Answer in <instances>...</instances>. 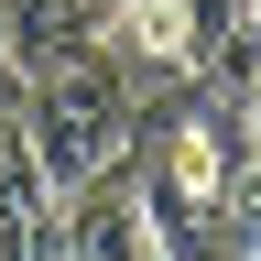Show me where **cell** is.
Returning <instances> with one entry per match:
<instances>
[{
	"mask_svg": "<svg viewBox=\"0 0 261 261\" xmlns=\"http://www.w3.org/2000/svg\"><path fill=\"white\" fill-rule=\"evenodd\" d=\"M22 142L33 163H44V185H87L109 174V163H130V142H142V87H130V65L109 44H65L22 76Z\"/></svg>",
	"mask_w": 261,
	"mask_h": 261,
	"instance_id": "1",
	"label": "cell"
},
{
	"mask_svg": "<svg viewBox=\"0 0 261 261\" xmlns=\"http://www.w3.org/2000/svg\"><path fill=\"white\" fill-rule=\"evenodd\" d=\"M142 196H130V163H109V174L65 185L55 196V261H142Z\"/></svg>",
	"mask_w": 261,
	"mask_h": 261,
	"instance_id": "2",
	"label": "cell"
},
{
	"mask_svg": "<svg viewBox=\"0 0 261 261\" xmlns=\"http://www.w3.org/2000/svg\"><path fill=\"white\" fill-rule=\"evenodd\" d=\"M0 250L55 261V185H44V163H33V142H22V130L0 142Z\"/></svg>",
	"mask_w": 261,
	"mask_h": 261,
	"instance_id": "3",
	"label": "cell"
},
{
	"mask_svg": "<svg viewBox=\"0 0 261 261\" xmlns=\"http://www.w3.org/2000/svg\"><path fill=\"white\" fill-rule=\"evenodd\" d=\"M240 109H250V130H261V33H250V65H240Z\"/></svg>",
	"mask_w": 261,
	"mask_h": 261,
	"instance_id": "4",
	"label": "cell"
},
{
	"mask_svg": "<svg viewBox=\"0 0 261 261\" xmlns=\"http://www.w3.org/2000/svg\"><path fill=\"white\" fill-rule=\"evenodd\" d=\"M250 33H261V0H250Z\"/></svg>",
	"mask_w": 261,
	"mask_h": 261,
	"instance_id": "5",
	"label": "cell"
}]
</instances>
